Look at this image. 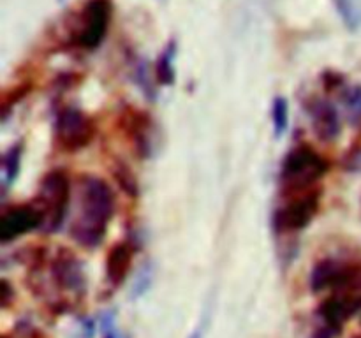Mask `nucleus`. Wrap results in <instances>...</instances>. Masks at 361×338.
I'll use <instances>...</instances> for the list:
<instances>
[{"mask_svg":"<svg viewBox=\"0 0 361 338\" xmlns=\"http://www.w3.org/2000/svg\"><path fill=\"white\" fill-rule=\"evenodd\" d=\"M358 282H361L360 264L338 259H324L314 266L309 284L312 292L317 294V292L324 291H342Z\"/></svg>","mask_w":361,"mask_h":338,"instance_id":"39448f33","label":"nucleus"},{"mask_svg":"<svg viewBox=\"0 0 361 338\" xmlns=\"http://www.w3.org/2000/svg\"><path fill=\"white\" fill-rule=\"evenodd\" d=\"M94 123L80 109H63L56 118V141L66 151L87 146L94 137Z\"/></svg>","mask_w":361,"mask_h":338,"instance_id":"423d86ee","label":"nucleus"},{"mask_svg":"<svg viewBox=\"0 0 361 338\" xmlns=\"http://www.w3.org/2000/svg\"><path fill=\"white\" fill-rule=\"evenodd\" d=\"M21 168V144H14L4 155V187L16 182Z\"/></svg>","mask_w":361,"mask_h":338,"instance_id":"2eb2a0df","label":"nucleus"},{"mask_svg":"<svg viewBox=\"0 0 361 338\" xmlns=\"http://www.w3.org/2000/svg\"><path fill=\"white\" fill-rule=\"evenodd\" d=\"M42 225V215L37 204H23L7 210L0 218V242L9 243Z\"/></svg>","mask_w":361,"mask_h":338,"instance_id":"1a4fd4ad","label":"nucleus"},{"mask_svg":"<svg viewBox=\"0 0 361 338\" xmlns=\"http://www.w3.org/2000/svg\"><path fill=\"white\" fill-rule=\"evenodd\" d=\"M189 338H204V331L203 327H197V330L192 331V334H190Z\"/></svg>","mask_w":361,"mask_h":338,"instance_id":"5701e85b","label":"nucleus"},{"mask_svg":"<svg viewBox=\"0 0 361 338\" xmlns=\"http://www.w3.org/2000/svg\"><path fill=\"white\" fill-rule=\"evenodd\" d=\"M51 278L56 287L69 294L81 296L87 289V277L80 259L66 249L60 250L51 263Z\"/></svg>","mask_w":361,"mask_h":338,"instance_id":"6e6552de","label":"nucleus"},{"mask_svg":"<svg viewBox=\"0 0 361 338\" xmlns=\"http://www.w3.org/2000/svg\"><path fill=\"white\" fill-rule=\"evenodd\" d=\"M152 278H154V273H152L150 266H145L143 270L140 271V275L136 277L133 285V298H140L145 292L148 291V287L152 285Z\"/></svg>","mask_w":361,"mask_h":338,"instance_id":"6ab92c4d","label":"nucleus"},{"mask_svg":"<svg viewBox=\"0 0 361 338\" xmlns=\"http://www.w3.org/2000/svg\"><path fill=\"white\" fill-rule=\"evenodd\" d=\"M80 334H81V338H92V337H94V323H92L90 319L81 320Z\"/></svg>","mask_w":361,"mask_h":338,"instance_id":"4be33fe9","label":"nucleus"},{"mask_svg":"<svg viewBox=\"0 0 361 338\" xmlns=\"http://www.w3.org/2000/svg\"><path fill=\"white\" fill-rule=\"evenodd\" d=\"M155 74H152L150 67H148L147 60H140L136 63V70H134V80L136 83L140 84L141 90L147 94L148 99H155V81H154Z\"/></svg>","mask_w":361,"mask_h":338,"instance_id":"a211bd4d","label":"nucleus"},{"mask_svg":"<svg viewBox=\"0 0 361 338\" xmlns=\"http://www.w3.org/2000/svg\"><path fill=\"white\" fill-rule=\"evenodd\" d=\"M176 51H178V46L176 41H169L166 44V48L162 49V53L159 55L157 63H155V80L161 84H173L175 83V60H176Z\"/></svg>","mask_w":361,"mask_h":338,"instance_id":"f8f14e48","label":"nucleus"},{"mask_svg":"<svg viewBox=\"0 0 361 338\" xmlns=\"http://www.w3.org/2000/svg\"><path fill=\"white\" fill-rule=\"evenodd\" d=\"M104 338H115V334H113V333H111V331H106Z\"/></svg>","mask_w":361,"mask_h":338,"instance_id":"b1692460","label":"nucleus"},{"mask_svg":"<svg viewBox=\"0 0 361 338\" xmlns=\"http://www.w3.org/2000/svg\"><path fill=\"white\" fill-rule=\"evenodd\" d=\"M353 338H361V337H353Z\"/></svg>","mask_w":361,"mask_h":338,"instance_id":"393cba45","label":"nucleus"},{"mask_svg":"<svg viewBox=\"0 0 361 338\" xmlns=\"http://www.w3.org/2000/svg\"><path fill=\"white\" fill-rule=\"evenodd\" d=\"M28 90H30V84H23V87L16 88V92H13V95H16V97H14V102L20 101V99H23L25 95H27ZM11 106H13V101H11L9 95H6V97H4V106H2V108H4L2 109V111H4V118H6V116H7V111H9Z\"/></svg>","mask_w":361,"mask_h":338,"instance_id":"aec40b11","label":"nucleus"},{"mask_svg":"<svg viewBox=\"0 0 361 338\" xmlns=\"http://www.w3.org/2000/svg\"><path fill=\"white\" fill-rule=\"evenodd\" d=\"M111 175L127 196L136 197L140 194V183H137L136 175L123 162H115V165L111 168Z\"/></svg>","mask_w":361,"mask_h":338,"instance_id":"4468645a","label":"nucleus"},{"mask_svg":"<svg viewBox=\"0 0 361 338\" xmlns=\"http://www.w3.org/2000/svg\"><path fill=\"white\" fill-rule=\"evenodd\" d=\"M319 210V194L316 190L296 194L275 213V225L281 231H300L307 227Z\"/></svg>","mask_w":361,"mask_h":338,"instance_id":"0eeeda50","label":"nucleus"},{"mask_svg":"<svg viewBox=\"0 0 361 338\" xmlns=\"http://www.w3.org/2000/svg\"><path fill=\"white\" fill-rule=\"evenodd\" d=\"M133 263V249L127 242H120L109 249L106 256V280L113 289L123 284Z\"/></svg>","mask_w":361,"mask_h":338,"instance_id":"9b49d317","label":"nucleus"},{"mask_svg":"<svg viewBox=\"0 0 361 338\" xmlns=\"http://www.w3.org/2000/svg\"><path fill=\"white\" fill-rule=\"evenodd\" d=\"M115 213V196L104 180H83L80 192V215L71 225V236L81 246L94 249L104 239L109 218Z\"/></svg>","mask_w":361,"mask_h":338,"instance_id":"f257e3e1","label":"nucleus"},{"mask_svg":"<svg viewBox=\"0 0 361 338\" xmlns=\"http://www.w3.org/2000/svg\"><path fill=\"white\" fill-rule=\"evenodd\" d=\"M309 116L316 136L324 143H331L341 136V115L326 99H314L309 106Z\"/></svg>","mask_w":361,"mask_h":338,"instance_id":"9d476101","label":"nucleus"},{"mask_svg":"<svg viewBox=\"0 0 361 338\" xmlns=\"http://www.w3.org/2000/svg\"><path fill=\"white\" fill-rule=\"evenodd\" d=\"M342 23L349 32L361 30V0H331Z\"/></svg>","mask_w":361,"mask_h":338,"instance_id":"ddd939ff","label":"nucleus"},{"mask_svg":"<svg viewBox=\"0 0 361 338\" xmlns=\"http://www.w3.org/2000/svg\"><path fill=\"white\" fill-rule=\"evenodd\" d=\"M314 338H316V337H314Z\"/></svg>","mask_w":361,"mask_h":338,"instance_id":"bb28decb","label":"nucleus"},{"mask_svg":"<svg viewBox=\"0 0 361 338\" xmlns=\"http://www.w3.org/2000/svg\"><path fill=\"white\" fill-rule=\"evenodd\" d=\"M59 2H63V0H59Z\"/></svg>","mask_w":361,"mask_h":338,"instance_id":"a878e982","label":"nucleus"},{"mask_svg":"<svg viewBox=\"0 0 361 338\" xmlns=\"http://www.w3.org/2000/svg\"><path fill=\"white\" fill-rule=\"evenodd\" d=\"M271 122H274V130L275 136H282L288 129L289 123V104L288 99L284 97H275L274 104H271Z\"/></svg>","mask_w":361,"mask_h":338,"instance_id":"dca6fc26","label":"nucleus"},{"mask_svg":"<svg viewBox=\"0 0 361 338\" xmlns=\"http://www.w3.org/2000/svg\"><path fill=\"white\" fill-rule=\"evenodd\" d=\"M14 298V292L13 289H11L9 282L7 280H2V294H0V301H2V308H7L11 303V299Z\"/></svg>","mask_w":361,"mask_h":338,"instance_id":"412c9836","label":"nucleus"},{"mask_svg":"<svg viewBox=\"0 0 361 338\" xmlns=\"http://www.w3.org/2000/svg\"><path fill=\"white\" fill-rule=\"evenodd\" d=\"M328 171V162L309 144H300L286 155L281 168V183L286 194H303L312 190Z\"/></svg>","mask_w":361,"mask_h":338,"instance_id":"f03ea898","label":"nucleus"},{"mask_svg":"<svg viewBox=\"0 0 361 338\" xmlns=\"http://www.w3.org/2000/svg\"><path fill=\"white\" fill-rule=\"evenodd\" d=\"M342 101H344V108L345 113H348L349 122H361V84L348 88V90L344 92Z\"/></svg>","mask_w":361,"mask_h":338,"instance_id":"f3484780","label":"nucleus"},{"mask_svg":"<svg viewBox=\"0 0 361 338\" xmlns=\"http://www.w3.org/2000/svg\"><path fill=\"white\" fill-rule=\"evenodd\" d=\"M71 197L69 178L62 171H51L42 178L39 199L35 204L42 215V225L46 232H53L62 225L67 204Z\"/></svg>","mask_w":361,"mask_h":338,"instance_id":"7ed1b4c3","label":"nucleus"},{"mask_svg":"<svg viewBox=\"0 0 361 338\" xmlns=\"http://www.w3.org/2000/svg\"><path fill=\"white\" fill-rule=\"evenodd\" d=\"M111 14V0H88L78 20L74 44L87 51L99 48L108 34Z\"/></svg>","mask_w":361,"mask_h":338,"instance_id":"20e7f679","label":"nucleus"}]
</instances>
